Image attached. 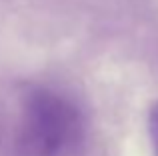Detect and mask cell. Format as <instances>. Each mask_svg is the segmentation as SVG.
<instances>
[{
  "mask_svg": "<svg viewBox=\"0 0 158 156\" xmlns=\"http://www.w3.org/2000/svg\"><path fill=\"white\" fill-rule=\"evenodd\" d=\"M148 132H150V140L158 154V102H154L148 114Z\"/></svg>",
  "mask_w": 158,
  "mask_h": 156,
  "instance_id": "7a4b0ae2",
  "label": "cell"
},
{
  "mask_svg": "<svg viewBox=\"0 0 158 156\" xmlns=\"http://www.w3.org/2000/svg\"><path fill=\"white\" fill-rule=\"evenodd\" d=\"M86 136V116L74 98L36 86L22 98L16 148L20 156H72Z\"/></svg>",
  "mask_w": 158,
  "mask_h": 156,
  "instance_id": "6da1fadb",
  "label": "cell"
}]
</instances>
